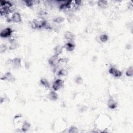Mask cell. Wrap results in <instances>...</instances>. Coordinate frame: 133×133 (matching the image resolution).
<instances>
[{
	"instance_id": "6da1fadb",
	"label": "cell",
	"mask_w": 133,
	"mask_h": 133,
	"mask_svg": "<svg viewBox=\"0 0 133 133\" xmlns=\"http://www.w3.org/2000/svg\"><path fill=\"white\" fill-rule=\"evenodd\" d=\"M47 22L46 20L43 19H34L32 22L31 26L33 29H41L42 28H45Z\"/></svg>"
},
{
	"instance_id": "7a4b0ae2",
	"label": "cell",
	"mask_w": 133,
	"mask_h": 133,
	"mask_svg": "<svg viewBox=\"0 0 133 133\" xmlns=\"http://www.w3.org/2000/svg\"><path fill=\"white\" fill-rule=\"evenodd\" d=\"M64 85V81L63 80L61 79H57L55 80L53 84L52 88L55 91L58 90L61 88L63 87Z\"/></svg>"
},
{
	"instance_id": "3957f363",
	"label": "cell",
	"mask_w": 133,
	"mask_h": 133,
	"mask_svg": "<svg viewBox=\"0 0 133 133\" xmlns=\"http://www.w3.org/2000/svg\"><path fill=\"white\" fill-rule=\"evenodd\" d=\"M13 33V30L11 28L7 27L5 28L1 32L0 37L2 38H6L10 37Z\"/></svg>"
},
{
	"instance_id": "277c9868",
	"label": "cell",
	"mask_w": 133,
	"mask_h": 133,
	"mask_svg": "<svg viewBox=\"0 0 133 133\" xmlns=\"http://www.w3.org/2000/svg\"><path fill=\"white\" fill-rule=\"evenodd\" d=\"M59 59L58 56L55 55L49 58L48 64L53 67H57L59 64Z\"/></svg>"
},
{
	"instance_id": "5b68a950",
	"label": "cell",
	"mask_w": 133,
	"mask_h": 133,
	"mask_svg": "<svg viewBox=\"0 0 133 133\" xmlns=\"http://www.w3.org/2000/svg\"><path fill=\"white\" fill-rule=\"evenodd\" d=\"M10 63L13 65L14 68L18 69L21 66V59L20 58H15L13 59H10Z\"/></svg>"
},
{
	"instance_id": "8992f818",
	"label": "cell",
	"mask_w": 133,
	"mask_h": 133,
	"mask_svg": "<svg viewBox=\"0 0 133 133\" xmlns=\"http://www.w3.org/2000/svg\"><path fill=\"white\" fill-rule=\"evenodd\" d=\"M109 73L113 75L116 78H120L122 75V72H121V71L115 68L114 67H111V68L109 69Z\"/></svg>"
},
{
	"instance_id": "52a82bcc",
	"label": "cell",
	"mask_w": 133,
	"mask_h": 133,
	"mask_svg": "<svg viewBox=\"0 0 133 133\" xmlns=\"http://www.w3.org/2000/svg\"><path fill=\"white\" fill-rule=\"evenodd\" d=\"M2 80H6L8 82H14L15 81V78L10 72L6 73L1 78Z\"/></svg>"
},
{
	"instance_id": "ba28073f",
	"label": "cell",
	"mask_w": 133,
	"mask_h": 133,
	"mask_svg": "<svg viewBox=\"0 0 133 133\" xmlns=\"http://www.w3.org/2000/svg\"><path fill=\"white\" fill-rule=\"evenodd\" d=\"M11 20L15 23H19L21 21V17L18 12L14 13L11 18Z\"/></svg>"
},
{
	"instance_id": "9c48e42d",
	"label": "cell",
	"mask_w": 133,
	"mask_h": 133,
	"mask_svg": "<svg viewBox=\"0 0 133 133\" xmlns=\"http://www.w3.org/2000/svg\"><path fill=\"white\" fill-rule=\"evenodd\" d=\"M108 106L109 108L111 109H114L117 107V102L115 101L114 99L113 98V97H112L111 96L110 97V98H109L108 100Z\"/></svg>"
},
{
	"instance_id": "30bf717a",
	"label": "cell",
	"mask_w": 133,
	"mask_h": 133,
	"mask_svg": "<svg viewBox=\"0 0 133 133\" xmlns=\"http://www.w3.org/2000/svg\"><path fill=\"white\" fill-rule=\"evenodd\" d=\"M47 97L49 99L52 100V101H56L58 98V95L55 91H52L47 95Z\"/></svg>"
},
{
	"instance_id": "8fae6325",
	"label": "cell",
	"mask_w": 133,
	"mask_h": 133,
	"mask_svg": "<svg viewBox=\"0 0 133 133\" xmlns=\"http://www.w3.org/2000/svg\"><path fill=\"white\" fill-rule=\"evenodd\" d=\"M64 37L66 40L70 41H72L75 39L74 35L70 31H66L65 32Z\"/></svg>"
},
{
	"instance_id": "7c38bea8",
	"label": "cell",
	"mask_w": 133,
	"mask_h": 133,
	"mask_svg": "<svg viewBox=\"0 0 133 133\" xmlns=\"http://www.w3.org/2000/svg\"><path fill=\"white\" fill-rule=\"evenodd\" d=\"M64 48V47L60 45L56 46L54 48V52L55 55L58 56L60 54H61L63 52Z\"/></svg>"
},
{
	"instance_id": "4fadbf2b",
	"label": "cell",
	"mask_w": 133,
	"mask_h": 133,
	"mask_svg": "<svg viewBox=\"0 0 133 133\" xmlns=\"http://www.w3.org/2000/svg\"><path fill=\"white\" fill-rule=\"evenodd\" d=\"M31 126V125L30 123L27 122V121H25V122H23L21 127L22 131L23 132H27L28 130H29V129L30 128Z\"/></svg>"
},
{
	"instance_id": "5bb4252c",
	"label": "cell",
	"mask_w": 133,
	"mask_h": 133,
	"mask_svg": "<svg viewBox=\"0 0 133 133\" xmlns=\"http://www.w3.org/2000/svg\"><path fill=\"white\" fill-rule=\"evenodd\" d=\"M75 45L73 43L71 42H68L64 45V47L66 48L68 51L72 52L73 51L74 49L75 48Z\"/></svg>"
},
{
	"instance_id": "9a60e30c",
	"label": "cell",
	"mask_w": 133,
	"mask_h": 133,
	"mask_svg": "<svg viewBox=\"0 0 133 133\" xmlns=\"http://www.w3.org/2000/svg\"><path fill=\"white\" fill-rule=\"evenodd\" d=\"M40 83L46 88H48L50 87L49 82L45 78H41L40 80Z\"/></svg>"
},
{
	"instance_id": "2e32d148",
	"label": "cell",
	"mask_w": 133,
	"mask_h": 133,
	"mask_svg": "<svg viewBox=\"0 0 133 133\" xmlns=\"http://www.w3.org/2000/svg\"><path fill=\"white\" fill-rule=\"evenodd\" d=\"M64 21V17L61 16H59L53 19V21L56 23H61L62 22H63Z\"/></svg>"
},
{
	"instance_id": "e0dca14e",
	"label": "cell",
	"mask_w": 133,
	"mask_h": 133,
	"mask_svg": "<svg viewBox=\"0 0 133 133\" xmlns=\"http://www.w3.org/2000/svg\"><path fill=\"white\" fill-rule=\"evenodd\" d=\"M133 74V68L132 66L129 67L126 71V75L128 77H131Z\"/></svg>"
},
{
	"instance_id": "ac0fdd59",
	"label": "cell",
	"mask_w": 133,
	"mask_h": 133,
	"mask_svg": "<svg viewBox=\"0 0 133 133\" xmlns=\"http://www.w3.org/2000/svg\"><path fill=\"white\" fill-rule=\"evenodd\" d=\"M108 4V1H99L98 2V5L100 7L104 8Z\"/></svg>"
},
{
	"instance_id": "d6986e66",
	"label": "cell",
	"mask_w": 133,
	"mask_h": 133,
	"mask_svg": "<svg viewBox=\"0 0 133 133\" xmlns=\"http://www.w3.org/2000/svg\"><path fill=\"white\" fill-rule=\"evenodd\" d=\"M67 74V71L64 69H61L59 70L57 72V75L58 76H64Z\"/></svg>"
},
{
	"instance_id": "ffe728a7",
	"label": "cell",
	"mask_w": 133,
	"mask_h": 133,
	"mask_svg": "<svg viewBox=\"0 0 133 133\" xmlns=\"http://www.w3.org/2000/svg\"><path fill=\"white\" fill-rule=\"evenodd\" d=\"M108 40V37L107 36V35H106L105 34H103L100 35V40L101 41V42L105 43L106 42H107Z\"/></svg>"
},
{
	"instance_id": "44dd1931",
	"label": "cell",
	"mask_w": 133,
	"mask_h": 133,
	"mask_svg": "<svg viewBox=\"0 0 133 133\" xmlns=\"http://www.w3.org/2000/svg\"><path fill=\"white\" fill-rule=\"evenodd\" d=\"M68 132L69 133H78L79 131H78V129L77 128H76V126H72L69 129Z\"/></svg>"
},
{
	"instance_id": "7402d4cb",
	"label": "cell",
	"mask_w": 133,
	"mask_h": 133,
	"mask_svg": "<svg viewBox=\"0 0 133 133\" xmlns=\"http://www.w3.org/2000/svg\"><path fill=\"white\" fill-rule=\"evenodd\" d=\"M17 46H18L17 43L15 42H14V41H13L11 44L9 48H10V50H14L17 48Z\"/></svg>"
},
{
	"instance_id": "603a6c76",
	"label": "cell",
	"mask_w": 133,
	"mask_h": 133,
	"mask_svg": "<svg viewBox=\"0 0 133 133\" xmlns=\"http://www.w3.org/2000/svg\"><path fill=\"white\" fill-rule=\"evenodd\" d=\"M83 82V80L81 76H77L75 79V82L78 84H81Z\"/></svg>"
},
{
	"instance_id": "cb8c5ba5",
	"label": "cell",
	"mask_w": 133,
	"mask_h": 133,
	"mask_svg": "<svg viewBox=\"0 0 133 133\" xmlns=\"http://www.w3.org/2000/svg\"><path fill=\"white\" fill-rule=\"evenodd\" d=\"M24 2L26 4V6H27L29 7H31L33 5L34 1H24Z\"/></svg>"
},
{
	"instance_id": "d4e9b609",
	"label": "cell",
	"mask_w": 133,
	"mask_h": 133,
	"mask_svg": "<svg viewBox=\"0 0 133 133\" xmlns=\"http://www.w3.org/2000/svg\"><path fill=\"white\" fill-rule=\"evenodd\" d=\"M69 59L67 58H60L59 59V64H67L68 62Z\"/></svg>"
},
{
	"instance_id": "484cf974",
	"label": "cell",
	"mask_w": 133,
	"mask_h": 133,
	"mask_svg": "<svg viewBox=\"0 0 133 133\" xmlns=\"http://www.w3.org/2000/svg\"><path fill=\"white\" fill-rule=\"evenodd\" d=\"M7 49V47L5 45H2L0 47V53L2 54V53H4L6 50Z\"/></svg>"
},
{
	"instance_id": "4316f807",
	"label": "cell",
	"mask_w": 133,
	"mask_h": 133,
	"mask_svg": "<svg viewBox=\"0 0 133 133\" xmlns=\"http://www.w3.org/2000/svg\"><path fill=\"white\" fill-rule=\"evenodd\" d=\"M38 14H39V15H40V16H44L46 15L47 14V13L45 11H44L43 10H41L38 12Z\"/></svg>"
},
{
	"instance_id": "83f0119b",
	"label": "cell",
	"mask_w": 133,
	"mask_h": 133,
	"mask_svg": "<svg viewBox=\"0 0 133 133\" xmlns=\"http://www.w3.org/2000/svg\"><path fill=\"white\" fill-rule=\"evenodd\" d=\"M87 107H85V106H82V107H81L80 111L82 112H84L85 111H86L87 110Z\"/></svg>"
},
{
	"instance_id": "f1b7e54d",
	"label": "cell",
	"mask_w": 133,
	"mask_h": 133,
	"mask_svg": "<svg viewBox=\"0 0 133 133\" xmlns=\"http://www.w3.org/2000/svg\"><path fill=\"white\" fill-rule=\"evenodd\" d=\"M126 49H130L132 47V46H131V45L130 44H127L126 45Z\"/></svg>"
}]
</instances>
